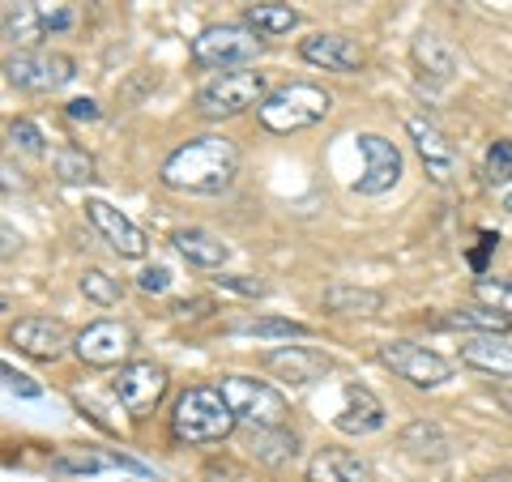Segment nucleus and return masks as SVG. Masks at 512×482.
<instances>
[{"mask_svg": "<svg viewBox=\"0 0 512 482\" xmlns=\"http://www.w3.org/2000/svg\"><path fill=\"white\" fill-rule=\"evenodd\" d=\"M495 401H500V406L512 414V389H495Z\"/></svg>", "mask_w": 512, "mask_h": 482, "instance_id": "obj_41", "label": "nucleus"}, {"mask_svg": "<svg viewBox=\"0 0 512 482\" xmlns=\"http://www.w3.org/2000/svg\"><path fill=\"white\" fill-rule=\"evenodd\" d=\"M171 244H175V252H180L188 265H201V269H222V265L231 261V248L222 244L214 231H201V227L175 231V235H171Z\"/></svg>", "mask_w": 512, "mask_h": 482, "instance_id": "obj_21", "label": "nucleus"}, {"mask_svg": "<svg viewBox=\"0 0 512 482\" xmlns=\"http://www.w3.org/2000/svg\"><path fill=\"white\" fill-rule=\"evenodd\" d=\"M9 342L30 359L56 363L64 350H69V329H64L56 316H22L18 325L9 329Z\"/></svg>", "mask_w": 512, "mask_h": 482, "instance_id": "obj_14", "label": "nucleus"}, {"mask_svg": "<svg viewBox=\"0 0 512 482\" xmlns=\"http://www.w3.org/2000/svg\"><path fill=\"white\" fill-rule=\"evenodd\" d=\"M35 5H39V18H43V26L52 30V35H64V30L77 26V13L69 5H60V0H35Z\"/></svg>", "mask_w": 512, "mask_h": 482, "instance_id": "obj_34", "label": "nucleus"}, {"mask_svg": "<svg viewBox=\"0 0 512 482\" xmlns=\"http://www.w3.org/2000/svg\"><path fill=\"white\" fill-rule=\"evenodd\" d=\"M107 465H116V457H103V453H90V448H77V453H56L52 457V470L56 474H99Z\"/></svg>", "mask_w": 512, "mask_h": 482, "instance_id": "obj_31", "label": "nucleus"}, {"mask_svg": "<svg viewBox=\"0 0 512 482\" xmlns=\"http://www.w3.org/2000/svg\"><path fill=\"white\" fill-rule=\"evenodd\" d=\"M384 423H389L384 401L367 384H346V397H342V410L333 419V427L346 431V436H376Z\"/></svg>", "mask_w": 512, "mask_h": 482, "instance_id": "obj_16", "label": "nucleus"}, {"mask_svg": "<svg viewBox=\"0 0 512 482\" xmlns=\"http://www.w3.org/2000/svg\"><path fill=\"white\" fill-rule=\"evenodd\" d=\"M82 295L90 303H99V308H116V303L124 299V286H120V278H111L107 269H86L82 273Z\"/></svg>", "mask_w": 512, "mask_h": 482, "instance_id": "obj_30", "label": "nucleus"}, {"mask_svg": "<svg viewBox=\"0 0 512 482\" xmlns=\"http://www.w3.org/2000/svg\"><path fill=\"white\" fill-rule=\"evenodd\" d=\"M52 167H56V175H60L64 184H90V180H99V175H94V158L82 146H60L52 154Z\"/></svg>", "mask_w": 512, "mask_h": 482, "instance_id": "obj_28", "label": "nucleus"}, {"mask_svg": "<svg viewBox=\"0 0 512 482\" xmlns=\"http://www.w3.org/2000/svg\"><path fill=\"white\" fill-rule=\"evenodd\" d=\"M5 73H9L13 86H22L30 94H52V90L73 82L77 64H73V56H60V52H52V56H43V52H18V56L5 60Z\"/></svg>", "mask_w": 512, "mask_h": 482, "instance_id": "obj_8", "label": "nucleus"}, {"mask_svg": "<svg viewBox=\"0 0 512 482\" xmlns=\"http://www.w3.org/2000/svg\"><path fill=\"white\" fill-rule=\"evenodd\" d=\"M461 363L478 367L495 380H512V337L508 333H474L461 342Z\"/></svg>", "mask_w": 512, "mask_h": 482, "instance_id": "obj_18", "label": "nucleus"}, {"mask_svg": "<svg viewBox=\"0 0 512 482\" xmlns=\"http://www.w3.org/2000/svg\"><path fill=\"white\" fill-rule=\"evenodd\" d=\"M474 299L512 316V278H474Z\"/></svg>", "mask_w": 512, "mask_h": 482, "instance_id": "obj_32", "label": "nucleus"}, {"mask_svg": "<svg viewBox=\"0 0 512 482\" xmlns=\"http://www.w3.org/2000/svg\"><path fill=\"white\" fill-rule=\"evenodd\" d=\"M218 286H227V291H239V295H265V286L261 282H252V278H218Z\"/></svg>", "mask_w": 512, "mask_h": 482, "instance_id": "obj_39", "label": "nucleus"}, {"mask_svg": "<svg viewBox=\"0 0 512 482\" xmlns=\"http://www.w3.org/2000/svg\"><path fill=\"white\" fill-rule=\"evenodd\" d=\"M355 146H359L363 163H367L355 192H363V197H380V192L397 188V180H402V150H397L389 137H380V133H359Z\"/></svg>", "mask_w": 512, "mask_h": 482, "instance_id": "obj_11", "label": "nucleus"}, {"mask_svg": "<svg viewBox=\"0 0 512 482\" xmlns=\"http://www.w3.org/2000/svg\"><path fill=\"white\" fill-rule=\"evenodd\" d=\"M167 393V372L158 363L150 359H137V363H124L120 367V376H116V397H120V406L128 414H150L158 401H163Z\"/></svg>", "mask_w": 512, "mask_h": 482, "instance_id": "obj_12", "label": "nucleus"}, {"mask_svg": "<svg viewBox=\"0 0 512 482\" xmlns=\"http://www.w3.org/2000/svg\"><path fill=\"white\" fill-rule=\"evenodd\" d=\"M333 111V94L325 86H312V82H286L278 86L269 99L256 107V120H261L265 133H303V128L320 124Z\"/></svg>", "mask_w": 512, "mask_h": 482, "instance_id": "obj_3", "label": "nucleus"}, {"mask_svg": "<svg viewBox=\"0 0 512 482\" xmlns=\"http://www.w3.org/2000/svg\"><path fill=\"white\" fill-rule=\"evenodd\" d=\"M299 56L316 64V69H325V73H359L363 69V47L350 39V35H338V30H320V35L312 39H303L299 43Z\"/></svg>", "mask_w": 512, "mask_h": 482, "instance_id": "obj_15", "label": "nucleus"}, {"mask_svg": "<svg viewBox=\"0 0 512 482\" xmlns=\"http://www.w3.org/2000/svg\"><path fill=\"white\" fill-rule=\"evenodd\" d=\"M133 350V329L124 320H94L73 337V355L86 367H120Z\"/></svg>", "mask_w": 512, "mask_h": 482, "instance_id": "obj_9", "label": "nucleus"}, {"mask_svg": "<svg viewBox=\"0 0 512 482\" xmlns=\"http://www.w3.org/2000/svg\"><path fill=\"white\" fill-rule=\"evenodd\" d=\"M402 448L423 461H444L453 453V436L440 427V423H427V419H414L406 431H402Z\"/></svg>", "mask_w": 512, "mask_h": 482, "instance_id": "obj_25", "label": "nucleus"}, {"mask_svg": "<svg viewBox=\"0 0 512 482\" xmlns=\"http://www.w3.org/2000/svg\"><path fill=\"white\" fill-rule=\"evenodd\" d=\"M64 111H69V120H73V124H99V120H103V107L94 103V99H73Z\"/></svg>", "mask_w": 512, "mask_h": 482, "instance_id": "obj_38", "label": "nucleus"}, {"mask_svg": "<svg viewBox=\"0 0 512 482\" xmlns=\"http://www.w3.org/2000/svg\"><path fill=\"white\" fill-rule=\"evenodd\" d=\"M231 337H308V325H299V320H282V316H248V320H235L227 325Z\"/></svg>", "mask_w": 512, "mask_h": 482, "instance_id": "obj_27", "label": "nucleus"}, {"mask_svg": "<svg viewBox=\"0 0 512 482\" xmlns=\"http://www.w3.org/2000/svg\"><path fill=\"white\" fill-rule=\"evenodd\" d=\"M410 56L414 64H419V73L431 77V82H453V73H457V56H453V47H448V39H440L436 30H419L410 43Z\"/></svg>", "mask_w": 512, "mask_h": 482, "instance_id": "obj_20", "label": "nucleus"}, {"mask_svg": "<svg viewBox=\"0 0 512 482\" xmlns=\"http://www.w3.org/2000/svg\"><path fill=\"white\" fill-rule=\"evenodd\" d=\"M137 286H141L146 295H163V291H171V269H167V265H150V269H141Z\"/></svg>", "mask_w": 512, "mask_h": 482, "instance_id": "obj_36", "label": "nucleus"}, {"mask_svg": "<svg viewBox=\"0 0 512 482\" xmlns=\"http://www.w3.org/2000/svg\"><path fill=\"white\" fill-rule=\"evenodd\" d=\"M218 389L227 397L239 427H286L291 401H286L274 384H265L256 376H222Z\"/></svg>", "mask_w": 512, "mask_h": 482, "instance_id": "obj_5", "label": "nucleus"}, {"mask_svg": "<svg viewBox=\"0 0 512 482\" xmlns=\"http://www.w3.org/2000/svg\"><path fill=\"white\" fill-rule=\"evenodd\" d=\"M248 30H256L261 39H282L303 22L299 9H291L286 0H265V5H248Z\"/></svg>", "mask_w": 512, "mask_h": 482, "instance_id": "obj_24", "label": "nucleus"}, {"mask_svg": "<svg viewBox=\"0 0 512 482\" xmlns=\"http://www.w3.org/2000/svg\"><path fill=\"white\" fill-rule=\"evenodd\" d=\"M261 56V39L248 26L222 22V26H205L197 39H192V60L201 69H244Z\"/></svg>", "mask_w": 512, "mask_h": 482, "instance_id": "obj_6", "label": "nucleus"}, {"mask_svg": "<svg viewBox=\"0 0 512 482\" xmlns=\"http://www.w3.org/2000/svg\"><path fill=\"white\" fill-rule=\"evenodd\" d=\"M504 210H508V214H512V192H508V201H504Z\"/></svg>", "mask_w": 512, "mask_h": 482, "instance_id": "obj_42", "label": "nucleus"}, {"mask_svg": "<svg viewBox=\"0 0 512 482\" xmlns=\"http://www.w3.org/2000/svg\"><path fill=\"white\" fill-rule=\"evenodd\" d=\"M478 482H512V470H487L478 474Z\"/></svg>", "mask_w": 512, "mask_h": 482, "instance_id": "obj_40", "label": "nucleus"}, {"mask_svg": "<svg viewBox=\"0 0 512 482\" xmlns=\"http://www.w3.org/2000/svg\"><path fill=\"white\" fill-rule=\"evenodd\" d=\"M235 414L227 406V397H222V389H205V384H197V389H184L180 397H175V410H171V431L175 440L184 444H218L227 440L235 431Z\"/></svg>", "mask_w": 512, "mask_h": 482, "instance_id": "obj_2", "label": "nucleus"}, {"mask_svg": "<svg viewBox=\"0 0 512 482\" xmlns=\"http://www.w3.org/2000/svg\"><path fill=\"white\" fill-rule=\"evenodd\" d=\"M376 359L389 367L393 376L410 380L414 389H440V384L453 380V363L436 350H427L419 342H402V337H393V342H380L376 346Z\"/></svg>", "mask_w": 512, "mask_h": 482, "instance_id": "obj_7", "label": "nucleus"}, {"mask_svg": "<svg viewBox=\"0 0 512 482\" xmlns=\"http://www.w3.org/2000/svg\"><path fill=\"white\" fill-rule=\"evenodd\" d=\"M487 184H512V141H495L483 158Z\"/></svg>", "mask_w": 512, "mask_h": 482, "instance_id": "obj_33", "label": "nucleus"}, {"mask_svg": "<svg viewBox=\"0 0 512 482\" xmlns=\"http://www.w3.org/2000/svg\"><path fill=\"white\" fill-rule=\"evenodd\" d=\"M5 384H9V393H18V397H43V384H35L26 372H18L13 363H5Z\"/></svg>", "mask_w": 512, "mask_h": 482, "instance_id": "obj_37", "label": "nucleus"}, {"mask_svg": "<svg viewBox=\"0 0 512 482\" xmlns=\"http://www.w3.org/2000/svg\"><path fill=\"white\" fill-rule=\"evenodd\" d=\"M308 482H376L372 465L346 448H325L308 461Z\"/></svg>", "mask_w": 512, "mask_h": 482, "instance_id": "obj_19", "label": "nucleus"}, {"mask_svg": "<svg viewBox=\"0 0 512 482\" xmlns=\"http://www.w3.org/2000/svg\"><path fill=\"white\" fill-rule=\"evenodd\" d=\"M269 82L265 73L256 69H235V73H222L214 82H205L197 90V111L210 120H231V116H244L248 107H261L269 99Z\"/></svg>", "mask_w": 512, "mask_h": 482, "instance_id": "obj_4", "label": "nucleus"}, {"mask_svg": "<svg viewBox=\"0 0 512 482\" xmlns=\"http://www.w3.org/2000/svg\"><path fill=\"white\" fill-rule=\"evenodd\" d=\"M265 367L274 376H282L286 384H316L333 372V359L320 355L312 346H282V350H269Z\"/></svg>", "mask_w": 512, "mask_h": 482, "instance_id": "obj_17", "label": "nucleus"}, {"mask_svg": "<svg viewBox=\"0 0 512 482\" xmlns=\"http://www.w3.org/2000/svg\"><path fill=\"white\" fill-rule=\"evenodd\" d=\"M86 218H90V227L103 235V244L116 256H124V261H141V256L150 252L146 231H141L124 210H116V205H107V201L94 197V201H86Z\"/></svg>", "mask_w": 512, "mask_h": 482, "instance_id": "obj_10", "label": "nucleus"}, {"mask_svg": "<svg viewBox=\"0 0 512 482\" xmlns=\"http://www.w3.org/2000/svg\"><path fill=\"white\" fill-rule=\"evenodd\" d=\"M9 137L18 141V146L26 150V154H47V146H43V133L30 120H13L9 124Z\"/></svg>", "mask_w": 512, "mask_h": 482, "instance_id": "obj_35", "label": "nucleus"}, {"mask_svg": "<svg viewBox=\"0 0 512 482\" xmlns=\"http://www.w3.org/2000/svg\"><path fill=\"white\" fill-rule=\"evenodd\" d=\"M448 325L474 329V333H508V329H512V316L487 308V303H478V308H461V312H453V316H448Z\"/></svg>", "mask_w": 512, "mask_h": 482, "instance_id": "obj_29", "label": "nucleus"}, {"mask_svg": "<svg viewBox=\"0 0 512 482\" xmlns=\"http://www.w3.org/2000/svg\"><path fill=\"white\" fill-rule=\"evenodd\" d=\"M325 308L333 316H376L384 308V295L372 291V286H350V282H338L325 291Z\"/></svg>", "mask_w": 512, "mask_h": 482, "instance_id": "obj_23", "label": "nucleus"}, {"mask_svg": "<svg viewBox=\"0 0 512 482\" xmlns=\"http://www.w3.org/2000/svg\"><path fill=\"white\" fill-rule=\"evenodd\" d=\"M248 453L265 465H286L295 461L299 440L286 427H248Z\"/></svg>", "mask_w": 512, "mask_h": 482, "instance_id": "obj_22", "label": "nucleus"}, {"mask_svg": "<svg viewBox=\"0 0 512 482\" xmlns=\"http://www.w3.org/2000/svg\"><path fill=\"white\" fill-rule=\"evenodd\" d=\"M406 133H410V141H414V150H419V158H423V167H427V175L436 184H448L457 175V167H461V158H457V146L444 137V128L440 124H431L427 116H410L406 120Z\"/></svg>", "mask_w": 512, "mask_h": 482, "instance_id": "obj_13", "label": "nucleus"}, {"mask_svg": "<svg viewBox=\"0 0 512 482\" xmlns=\"http://www.w3.org/2000/svg\"><path fill=\"white\" fill-rule=\"evenodd\" d=\"M5 39L18 43L22 52H30V47H39L47 39V26L39 18V5H26V0H18V5L5 9Z\"/></svg>", "mask_w": 512, "mask_h": 482, "instance_id": "obj_26", "label": "nucleus"}, {"mask_svg": "<svg viewBox=\"0 0 512 482\" xmlns=\"http://www.w3.org/2000/svg\"><path fill=\"white\" fill-rule=\"evenodd\" d=\"M235 171H239L235 141L222 137V133H205V137L184 141L175 154H167L158 180H163L171 192H197V197H214V192H222L235 180Z\"/></svg>", "mask_w": 512, "mask_h": 482, "instance_id": "obj_1", "label": "nucleus"}]
</instances>
